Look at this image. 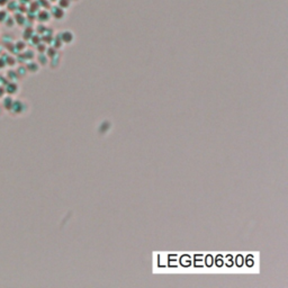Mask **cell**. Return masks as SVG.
<instances>
[{
  "mask_svg": "<svg viewBox=\"0 0 288 288\" xmlns=\"http://www.w3.org/2000/svg\"><path fill=\"white\" fill-rule=\"evenodd\" d=\"M7 20V11L1 9L0 10V23H3Z\"/></svg>",
  "mask_w": 288,
  "mask_h": 288,
  "instance_id": "3",
  "label": "cell"
},
{
  "mask_svg": "<svg viewBox=\"0 0 288 288\" xmlns=\"http://www.w3.org/2000/svg\"><path fill=\"white\" fill-rule=\"evenodd\" d=\"M73 38H74L73 33H71L70 30H65V32H63L62 34H61V40H62L64 43H71L73 41Z\"/></svg>",
  "mask_w": 288,
  "mask_h": 288,
  "instance_id": "1",
  "label": "cell"
},
{
  "mask_svg": "<svg viewBox=\"0 0 288 288\" xmlns=\"http://www.w3.org/2000/svg\"><path fill=\"white\" fill-rule=\"evenodd\" d=\"M70 3H71V0H60V3H59L60 8H62V9L68 8V7L70 6Z\"/></svg>",
  "mask_w": 288,
  "mask_h": 288,
  "instance_id": "2",
  "label": "cell"
}]
</instances>
